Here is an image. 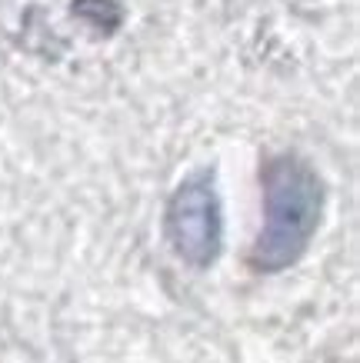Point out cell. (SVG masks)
<instances>
[{
    "instance_id": "6da1fadb",
    "label": "cell",
    "mask_w": 360,
    "mask_h": 363,
    "mask_svg": "<svg viewBox=\"0 0 360 363\" xmlns=\"http://www.w3.org/2000/svg\"><path fill=\"white\" fill-rule=\"evenodd\" d=\"M324 187L314 167L294 154L273 157L263 167V230L251 250L261 274H277L307 250L320 223Z\"/></svg>"
},
{
    "instance_id": "7a4b0ae2",
    "label": "cell",
    "mask_w": 360,
    "mask_h": 363,
    "mask_svg": "<svg viewBox=\"0 0 360 363\" xmlns=\"http://www.w3.org/2000/svg\"><path fill=\"white\" fill-rule=\"evenodd\" d=\"M220 200L210 170L187 177L167 203V240L180 260L207 267L220 253Z\"/></svg>"
},
{
    "instance_id": "3957f363",
    "label": "cell",
    "mask_w": 360,
    "mask_h": 363,
    "mask_svg": "<svg viewBox=\"0 0 360 363\" xmlns=\"http://www.w3.org/2000/svg\"><path fill=\"white\" fill-rule=\"evenodd\" d=\"M74 13L94 27V30L114 33L124 23V4L120 0H74Z\"/></svg>"
}]
</instances>
